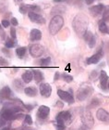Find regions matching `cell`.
<instances>
[{"label":"cell","mask_w":109,"mask_h":130,"mask_svg":"<svg viewBox=\"0 0 109 130\" xmlns=\"http://www.w3.org/2000/svg\"><path fill=\"white\" fill-rule=\"evenodd\" d=\"M26 52H27V48L24 47V46H20V47H18V48L16 49V54L19 59L24 58Z\"/></svg>","instance_id":"obj_23"},{"label":"cell","mask_w":109,"mask_h":130,"mask_svg":"<svg viewBox=\"0 0 109 130\" xmlns=\"http://www.w3.org/2000/svg\"><path fill=\"white\" fill-rule=\"evenodd\" d=\"M49 112H50V109L47 106H44V105L40 106L38 109V111H37V117H38L39 119L44 120L48 117Z\"/></svg>","instance_id":"obj_11"},{"label":"cell","mask_w":109,"mask_h":130,"mask_svg":"<svg viewBox=\"0 0 109 130\" xmlns=\"http://www.w3.org/2000/svg\"><path fill=\"white\" fill-rule=\"evenodd\" d=\"M57 130H64L65 129V124L60 121H57V125H56Z\"/></svg>","instance_id":"obj_28"},{"label":"cell","mask_w":109,"mask_h":130,"mask_svg":"<svg viewBox=\"0 0 109 130\" xmlns=\"http://www.w3.org/2000/svg\"><path fill=\"white\" fill-rule=\"evenodd\" d=\"M5 36H6L5 32H4V30H3V27L0 25V37L2 38V39H4V38H5Z\"/></svg>","instance_id":"obj_35"},{"label":"cell","mask_w":109,"mask_h":130,"mask_svg":"<svg viewBox=\"0 0 109 130\" xmlns=\"http://www.w3.org/2000/svg\"><path fill=\"white\" fill-rule=\"evenodd\" d=\"M70 119H71V114H70V112L68 111H61V112H59V113L57 114V121L63 122L64 124L70 122Z\"/></svg>","instance_id":"obj_12"},{"label":"cell","mask_w":109,"mask_h":130,"mask_svg":"<svg viewBox=\"0 0 109 130\" xmlns=\"http://www.w3.org/2000/svg\"><path fill=\"white\" fill-rule=\"evenodd\" d=\"M64 25V19L61 15H56L51 19L49 23V32L52 35H57Z\"/></svg>","instance_id":"obj_2"},{"label":"cell","mask_w":109,"mask_h":130,"mask_svg":"<svg viewBox=\"0 0 109 130\" xmlns=\"http://www.w3.org/2000/svg\"><path fill=\"white\" fill-rule=\"evenodd\" d=\"M103 56H104V52H103L102 49H100L96 54L93 55V56L90 58H88L87 60H86V63H87V64H96V63H98L99 61L101 60Z\"/></svg>","instance_id":"obj_10"},{"label":"cell","mask_w":109,"mask_h":130,"mask_svg":"<svg viewBox=\"0 0 109 130\" xmlns=\"http://www.w3.org/2000/svg\"><path fill=\"white\" fill-rule=\"evenodd\" d=\"M80 118H81L83 125H85V126L88 128H91L93 125V124H94L93 118V116H92L91 112L86 111V110H82L81 113H80Z\"/></svg>","instance_id":"obj_3"},{"label":"cell","mask_w":109,"mask_h":130,"mask_svg":"<svg viewBox=\"0 0 109 130\" xmlns=\"http://www.w3.org/2000/svg\"><path fill=\"white\" fill-rule=\"evenodd\" d=\"M28 8H29V11H33V12H40L41 11V8L38 6L35 5H28Z\"/></svg>","instance_id":"obj_26"},{"label":"cell","mask_w":109,"mask_h":130,"mask_svg":"<svg viewBox=\"0 0 109 130\" xmlns=\"http://www.w3.org/2000/svg\"><path fill=\"white\" fill-rule=\"evenodd\" d=\"M28 16H29V19H30L31 22H33V23H38V24H44V23H45V19L42 15L37 13V12L29 11L28 12Z\"/></svg>","instance_id":"obj_6"},{"label":"cell","mask_w":109,"mask_h":130,"mask_svg":"<svg viewBox=\"0 0 109 130\" xmlns=\"http://www.w3.org/2000/svg\"><path fill=\"white\" fill-rule=\"evenodd\" d=\"M104 9V6L103 4H98V5L96 6H93V7H91L90 8V13L93 15V16L96 17L100 15V14H103V11Z\"/></svg>","instance_id":"obj_14"},{"label":"cell","mask_w":109,"mask_h":130,"mask_svg":"<svg viewBox=\"0 0 109 130\" xmlns=\"http://www.w3.org/2000/svg\"><path fill=\"white\" fill-rule=\"evenodd\" d=\"M0 64H2V65H8V61H6L3 58H0Z\"/></svg>","instance_id":"obj_37"},{"label":"cell","mask_w":109,"mask_h":130,"mask_svg":"<svg viewBox=\"0 0 109 130\" xmlns=\"http://www.w3.org/2000/svg\"><path fill=\"white\" fill-rule=\"evenodd\" d=\"M103 20H104V21L105 22H109V14L107 15V16L104 17V18H103Z\"/></svg>","instance_id":"obj_39"},{"label":"cell","mask_w":109,"mask_h":130,"mask_svg":"<svg viewBox=\"0 0 109 130\" xmlns=\"http://www.w3.org/2000/svg\"><path fill=\"white\" fill-rule=\"evenodd\" d=\"M79 130H88V127H86L85 125H82L81 127L79 128Z\"/></svg>","instance_id":"obj_40"},{"label":"cell","mask_w":109,"mask_h":130,"mask_svg":"<svg viewBox=\"0 0 109 130\" xmlns=\"http://www.w3.org/2000/svg\"><path fill=\"white\" fill-rule=\"evenodd\" d=\"M5 46H6V47H8V48L14 47V46H15V41H14V39H12V38H8V40L6 41Z\"/></svg>","instance_id":"obj_25"},{"label":"cell","mask_w":109,"mask_h":130,"mask_svg":"<svg viewBox=\"0 0 109 130\" xmlns=\"http://www.w3.org/2000/svg\"><path fill=\"white\" fill-rule=\"evenodd\" d=\"M25 123L27 124V125H31L32 124H33V119H32V117H31V115H26L25 116Z\"/></svg>","instance_id":"obj_31"},{"label":"cell","mask_w":109,"mask_h":130,"mask_svg":"<svg viewBox=\"0 0 109 130\" xmlns=\"http://www.w3.org/2000/svg\"><path fill=\"white\" fill-rule=\"evenodd\" d=\"M108 88H109V82H108Z\"/></svg>","instance_id":"obj_41"},{"label":"cell","mask_w":109,"mask_h":130,"mask_svg":"<svg viewBox=\"0 0 109 130\" xmlns=\"http://www.w3.org/2000/svg\"><path fill=\"white\" fill-rule=\"evenodd\" d=\"M44 53V47L39 44H33L30 46V54L33 58H39Z\"/></svg>","instance_id":"obj_5"},{"label":"cell","mask_w":109,"mask_h":130,"mask_svg":"<svg viewBox=\"0 0 109 130\" xmlns=\"http://www.w3.org/2000/svg\"><path fill=\"white\" fill-rule=\"evenodd\" d=\"M96 116L102 122H109V112L104 109H99L97 111Z\"/></svg>","instance_id":"obj_15"},{"label":"cell","mask_w":109,"mask_h":130,"mask_svg":"<svg viewBox=\"0 0 109 130\" xmlns=\"http://www.w3.org/2000/svg\"><path fill=\"white\" fill-rule=\"evenodd\" d=\"M62 78H63V80L65 82H67V83H70V82H72V80H73V77L71 75H68V74H63Z\"/></svg>","instance_id":"obj_29"},{"label":"cell","mask_w":109,"mask_h":130,"mask_svg":"<svg viewBox=\"0 0 109 130\" xmlns=\"http://www.w3.org/2000/svg\"><path fill=\"white\" fill-rule=\"evenodd\" d=\"M83 38H84V40L86 41V43L88 44L89 47H91V48H92V47H93V46H95L96 37H95V35H93L92 32H90V31H87V32L84 34V35H83Z\"/></svg>","instance_id":"obj_8"},{"label":"cell","mask_w":109,"mask_h":130,"mask_svg":"<svg viewBox=\"0 0 109 130\" xmlns=\"http://www.w3.org/2000/svg\"><path fill=\"white\" fill-rule=\"evenodd\" d=\"M39 89H40V93H41V95L44 98H49L51 96V93H52V87L50 86L49 84H47V83H42L40 85V87H39Z\"/></svg>","instance_id":"obj_9"},{"label":"cell","mask_w":109,"mask_h":130,"mask_svg":"<svg viewBox=\"0 0 109 130\" xmlns=\"http://www.w3.org/2000/svg\"><path fill=\"white\" fill-rule=\"evenodd\" d=\"M94 1H95V0H85V2L87 3L88 5H92V4H93Z\"/></svg>","instance_id":"obj_38"},{"label":"cell","mask_w":109,"mask_h":130,"mask_svg":"<svg viewBox=\"0 0 109 130\" xmlns=\"http://www.w3.org/2000/svg\"><path fill=\"white\" fill-rule=\"evenodd\" d=\"M10 23L12 25H13L14 27H16V26H18L19 25V22H18V20L16 19V18H12L10 21Z\"/></svg>","instance_id":"obj_34"},{"label":"cell","mask_w":109,"mask_h":130,"mask_svg":"<svg viewBox=\"0 0 109 130\" xmlns=\"http://www.w3.org/2000/svg\"><path fill=\"white\" fill-rule=\"evenodd\" d=\"M42 38V32L38 29H33L30 32V39L32 41H39Z\"/></svg>","instance_id":"obj_17"},{"label":"cell","mask_w":109,"mask_h":130,"mask_svg":"<svg viewBox=\"0 0 109 130\" xmlns=\"http://www.w3.org/2000/svg\"><path fill=\"white\" fill-rule=\"evenodd\" d=\"M11 96V89L8 87H4L0 89V100H7Z\"/></svg>","instance_id":"obj_18"},{"label":"cell","mask_w":109,"mask_h":130,"mask_svg":"<svg viewBox=\"0 0 109 130\" xmlns=\"http://www.w3.org/2000/svg\"><path fill=\"white\" fill-rule=\"evenodd\" d=\"M99 30L102 34H109V28L107 27L106 22L104 20H101L99 22Z\"/></svg>","instance_id":"obj_22"},{"label":"cell","mask_w":109,"mask_h":130,"mask_svg":"<svg viewBox=\"0 0 109 130\" xmlns=\"http://www.w3.org/2000/svg\"><path fill=\"white\" fill-rule=\"evenodd\" d=\"M19 12L21 14H26L29 12V8H28V5H25V4H22V5L19 6Z\"/></svg>","instance_id":"obj_27"},{"label":"cell","mask_w":109,"mask_h":130,"mask_svg":"<svg viewBox=\"0 0 109 130\" xmlns=\"http://www.w3.org/2000/svg\"><path fill=\"white\" fill-rule=\"evenodd\" d=\"M33 78H34L36 83H41L44 80V75H43L42 72H40L39 70H33Z\"/></svg>","instance_id":"obj_21"},{"label":"cell","mask_w":109,"mask_h":130,"mask_svg":"<svg viewBox=\"0 0 109 130\" xmlns=\"http://www.w3.org/2000/svg\"><path fill=\"white\" fill-rule=\"evenodd\" d=\"M1 24H2V26L4 28H8V27H9V25H10L11 23H10L9 21H8V20H2Z\"/></svg>","instance_id":"obj_30"},{"label":"cell","mask_w":109,"mask_h":130,"mask_svg":"<svg viewBox=\"0 0 109 130\" xmlns=\"http://www.w3.org/2000/svg\"><path fill=\"white\" fill-rule=\"evenodd\" d=\"M109 82L108 75L106 74V73L104 71H102L101 72V75H100V85H101L102 89L105 90L107 87V84Z\"/></svg>","instance_id":"obj_16"},{"label":"cell","mask_w":109,"mask_h":130,"mask_svg":"<svg viewBox=\"0 0 109 130\" xmlns=\"http://www.w3.org/2000/svg\"><path fill=\"white\" fill-rule=\"evenodd\" d=\"M6 122H7V121H6L3 117H1V118H0V126H1V127L4 126V125H6Z\"/></svg>","instance_id":"obj_36"},{"label":"cell","mask_w":109,"mask_h":130,"mask_svg":"<svg viewBox=\"0 0 109 130\" xmlns=\"http://www.w3.org/2000/svg\"><path fill=\"white\" fill-rule=\"evenodd\" d=\"M93 93V88L91 87H86V85H83V87H81L78 90L77 92V98L78 100L82 101V100H85L89 96Z\"/></svg>","instance_id":"obj_4"},{"label":"cell","mask_w":109,"mask_h":130,"mask_svg":"<svg viewBox=\"0 0 109 130\" xmlns=\"http://www.w3.org/2000/svg\"><path fill=\"white\" fill-rule=\"evenodd\" d=\"M14 86L17 87V88H20V87H23V85L20 81H19V79H16L15 81H14Z\"/></svg>","instance_id":"obj_32"},{"label":"cell","mask_w":109,"mask_h":130,"mask_svg":"<svg viewBox=\"0 0 109 130\" xmlns=\"http://www.w3.org/2000/svg\"><path fill=\"white\" fill-rule=\"evenodd\" d=\"M1 116L6 121H11V120L15 119V112L13 111L12 109H9V108L3 109L2 112H1Z\"/></svg>","instance_id":"obj_13"},{"label":"cell","mask_w":109,"mask_h":130,"mask_svg":"<svg viewBox=\"0 0 109 130\" xmlns=\"http://www.w3.org/2000/svg\"><path fill=\"white\" fill-rule=\"evenodd\" d=\"M10 35L12 39H16V29H15V27H12L10 29Z\"/></svg>","instance_id":"obj_33"},{"label":"cell","mask_w":109,"mask_h":130,"mask_svg":"<svg viewBox=\"0 0 109 130\" xmlns=\"http://www.w3.org/2000/svg\"><path fill=\"white\" fill-rule=\"evenodd\" d=\"M24 93L29 97H35L37 95V88L35 87H29L24 89Z\"/></svg>","instance_id":"obj_20"},{"label":"cell","mask_w":109,"mask_h":130,"mask_svg":"<svg viewBox=\"0 0 109 130\" xmlns=\"http://www.w3.org/2000/svg\"><path fill=\"white\" fill-rule=\"evenodd\" d=\"M57 95L59 96V98L61 99V100L66 101V102L69 103V104L74 103V97L71 95L69 92H67V91H64V90L58 89L57 90Z\"/></svg>","instance_id":"obj_7"},{"label":"cell","mask_w":109,"mask_h":130,"mask_svg":"<svg viewBox=\"0 0 109 130\" xmlns=\"http://www.w3.org/2000/svg\"><path fill=\"white\" fill-rule=\"evenodd\" d=\"M50 62H51V58L48 57V58H45V59L41 60L40 65H41V67H47V66L50 64Z\"/></svg>","instance_id":"obj_24"},{"label":"cell","mask_w":109,"mask_h":130,"mask_svg":"<svg viewBox=\"0 0 109 130\" xmlns=\"http://www.w3.org/2000/svg\"><path fill=\"white\" fill-rule=\"evenodd\" d=\"M73 28L77 35L79 36L83 37L84 34L88 31V25H89V20L84 14H78L73 20Z\"/></svg>","instance_id":"obj_1"},{"label":"cell","mask_w":109,"mask_h":130,"mask_svg":"<svg viewBox=\"0 0 109 130\" xmlns=\"http://www.w3.org/2000/svg\"><path fill=\"white\" fill-rule=\"evenodd\" d=\"M18 1H21V0H18Z\"/></svg>","instance_id":"obj_42"},{"label":"cell","mask_w":109,"mask_h":130,"mask_svg":"<svg viewBox=\"0 0 109 130\" xmlns=\"http://www.w3.org/2000/svg\"><path fill=\"white\" fill-rule=\"evenodd\" d=\"M33 79V71H26V72L22 74V80H23V82H24V83H26V84L30 83Z\"/></svg>","instance_id":"obj_19"}]
</instances>
